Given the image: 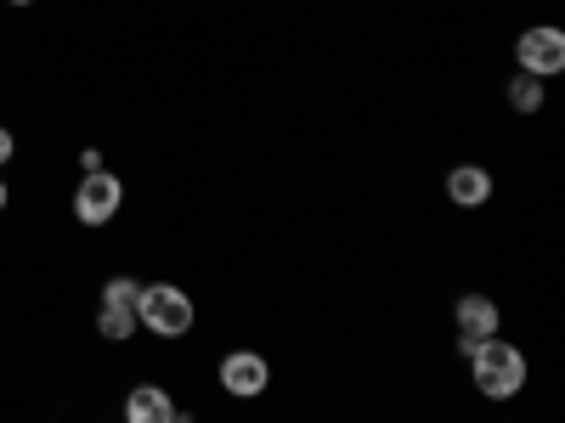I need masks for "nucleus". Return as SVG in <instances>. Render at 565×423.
<instances>
[{
    "instance_id": "obj_6",
    "label": "nucleus",
    "mask_w": 565,
    "mask_h": 423,
    "mask_svg": "<svg viewBox=\"0 0 565 423\" xmlns=\"http://www.w3.org/2000/svg\"><path fill=\"white\" fill-rule=\"evenodd\" d=\"M452 316H458V345H463V356L476 350V345H487V339H498V305H492L487 294H463Z\"/></svg>"
},
{
    "instance_id": "obj_10",
    "label": "nucleus",
    "mask_w": 565,
    "mask_h": 423,
    "mask_svg": "<svg viewBox=\"0 0 565 423\" xmlns=\"http://www.w3.org/2000/svg\"><path fill=\"white\" fill-rule=\"evenodd\" d=\"M97 334H103V339H114V345H125V339L136 334V311H114V305H103Z\"/></svg>"
},
{
    "instance_id": "obj_3",
    "label": "nucleus",
    "mask_w": 565,
    "mask_h": 423,
    "mask_svg": "<svg viewBox=\"0 0 565 423\" xmlns=\"http://www.w3.org/2000/svg\"><path fill=\"white\" fill-rule=\"evenodd\" d=\"M119 204H125V181L108 175V170H90V175L74 186V215H79V226H108V220L119 215Z\"/></svg>"
},
{
    "instance_id": "obj_2",
    "label": "nucleus",
    "mask_w": 565,
    "mask_h": 423,
    "mask_svg": "<svg viewBox=\"0 0 565 423\" xmlns=\"http://www.w3.org/2000/svg\"><path fill=\"white\" fill-rule=\"evenodd\" d=\"M136 322H148L159 339H181L186 327H193V300H186V289H175V282H153V289H141V300H136Z\"/></svg>"
},
{
    "instance_id": "obj_8",
    "label": "nucleus",
    "mask_w": 565,
    "mask_h": 423,
    "mask_svg": "<svg viewBox=\"0 0 565 423\" xmlns=\"http://www.w3.org/2000/svg\"><path fill=\"white\" fill-rule=\"evenodd\" d=\"M447 198H452L458 209H481V204L492 198V170H481V164L447 170Z\"/></svg>"
},
{
    "instance_id": "obj_1",
    "label": "nucleus",
    "mask_w": 565,
    "mask_h": 423,
    "mask_svg": "<svg viewBox=\"0 0 565 423\" xmlns=\"http://www.w3.org/2000/svg\"><path fill=\"white\" fill-rule=\"evenodd\" d=\"M526 356L514 350L509 339H487V345H476L469 350V379H476V390L487 395V401H514L526 390Z\"/></svg>"
},
{
    "instance_id": "obj_13",
    "label": "nucleus",
    "mask_w": 565,
    "mask_h": 423,
    "mask_svg": "<svg viewBox=\"0 0 565 423\" xmlns=\"http://www.w3.org/2000/svg\"><path fill=\"white\" fill-rule=\"evenodd\" d=\"M7 198H12V193H7V181H0V209H7Z\"/></svg>"
},
{
    "instance_id": "obj_4",
    "label": "nucleus",
    "mask_w": 565,
    "mask_h": 423,
    "mask_svg": "<svg viewBox=\"0 0 565 423\" xmlns=\"http://www.w3.org/2000/svg\"><path fill=\"white\" fill-rule=\"evenodd\" d=\"M514 63H521V74H532V79L559 74V68H565V34H559L554 23L526 29L521 40H514Z\"/></svg>"
},
{
    "instance_id": "obj_12",
    "label": "nucleus",
    "mask_w": 565,
    "mask_h": 423,
    "mask_svg": "<svg viewBox=\"0 0 565 423\" xmlns=\"http://www.w3.org/2000/svg\"><path fill=\"white\" fill-rule=\"evenodd\" d=\"M12 153H18V141H12V130H7V124H0V164H7Z\"/></svg>"
},
{
    "instance_id": "obj_5",
    "label": "nucleus",
    "mask_w": 565,
    "mask_h": 423,
    "mask_svg": "<svg viewBox=\"0 0 565 423\" xmlns=\"http://www.w3.org/2000/svg\"><path fill=\"white\" fill-rule=\"evenodd\" d=\"M266 384H271V361L260 350H226L221 356V390L232 401H255V395H266Z\"/></svg>"
},
{
    "instance_id": "obj_7",
    "label": "nucleus",
    "mask_w": 565,
    "mask_h": 423,
    "mask_svg": "<svg viewBox=\"0 0 565 423\" xmlns=\"http://www.w3.org/2000/svg\"><path fill=\"white\" fill-rule=\"evenodd\" d=\"M125 423H181V412H175L170 390L141 384V390H130V395H125Z\"/></svg>"
},
{
    "instance_id": "obj_11",
    "label": "nucleus",
    "mask_w": 565,
    "mask_h": 423,
    "mask_svg": "<svg viewBox=\"0 0 565 423\" xmlns=\"http://www.w3.org/2000/svg\"><path fill=\"white\" fill-rule=\"evenodd\" d=\"M136 300H141V282H130V276H114L103 289V305H114V311H136Z\"/></svg>"
},
{
    "instance_id": "obj_9",
    "label": "nucleus",
    "mask_w": 565,
    "mask_h": 423,
    "mask_svg": "<svg viewBox=\"0 0 565 423\" xmlns=\"http://www.w3.org/2000/svg\"><path fill=\"white\" fill-rule=\"evenodd\" d=\"M509 108H514V113H537V108H543V79H532V74L509 79Z\"/></svg>"
},
{
    "instance_id": "obj_14",
    "label": "nucleus",
    "mask_w": 565,
    "mask_h": 423,
    "mask_svg": "<svg viewBox=\"0 0 565 423\" xmlns=\"http://www.w3.org/2000/svg\"><path fill=\"white\" fill-rule=\"evenodd\" d=\"M12 7H29V0H12Z\"/></svg>"
}]
</instances>
